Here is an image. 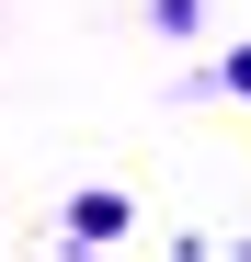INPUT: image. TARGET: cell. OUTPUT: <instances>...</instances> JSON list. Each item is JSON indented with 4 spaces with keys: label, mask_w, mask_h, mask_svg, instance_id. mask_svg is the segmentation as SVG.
I'll use <instances>...</instances> for the list:
<instances>
[{
    "label": "cell",
    "mask_w": 251,
    "mask_h": 262,
    "mask_svg": "<svg viewBox=\"0 0 251 262\" xmlns=\"http://www.w3.org/2000/svg\"><path fill=\"white\" fill-rule=\"evenodd\" d=\"M69 216H80V239H114V228H126V205H114V194H80Z\"/></svg>",
    "instance_id": "1"
}]
</instances>
